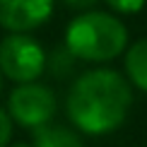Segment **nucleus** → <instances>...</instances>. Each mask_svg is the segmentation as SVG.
<instances>
[{
	"label": "nucleus",
	"instance_id": "nucleus-1",
	"mask_svg": "<svg viewBox=\"0 0 147 147\" xmlns=\"http://www.w3.org/2000/svg\"><path fill=\"white\" fill-rule=\"evenodd\" d=\"M133 104L130 84L116 70H89L70 87L68 116L82 133L104 135L123 125Z\"/></svg>",
	"mask_w": 147,
	"mask_h": 147
},
{
	"label": "nucleus",
	"instance_id": "nucleus-2",
	"mask_svg": "<svg viewBox=\"0 0 147 147\" xmlns=\"http://www.w3.org/2000/svg\"><path fill=\"white\" fill-rule=\"evenodd\" d=\"M128 44V32L109 12H84L68 24L65 48L82 60H113Z\"/></svg>",
	"mask_w": 147,
	"mask_h": 147
},
{
	"label": "nucleus",
	"instance_id": "nucleus-3",
	"mask_svg": "<svg viewBox=\"0 0 147 147\" xmlns=\"http://www.w3.org/2000/svg\"><path fill=\"white\" fill-rule=\"evenodd\" d=\"M46 68V53L27 34H10L0 41V72L15 82H34Z\"/></svg>",
	"mask_w": 147,
	"mask_h": 147
},
{
	"label": "nucleus",
	"instance_id": "nucleus-4",
	"mask_svg": "<svg viewBox=\"0 0 147 147\" xmlns=\"http://www.w3.org/2000/svg\"><path fill=\"white\" fill-rule=\"evenodd\" d=\"M10 118L24 128H41L56 113V94L44 84L24 82L10 94Z\"/></svg>",
	"mask_w": 147,
	"mask_h": 147
},
{
	"label": "nucleus",
	"instance_id": "nucleus-5",
	"mask_svg": "<svg viewBox=\"0 0 147 147\" xmlns=\"http://www.w3.org/2000/svg\"><path fill=\"white\" fill-rule=\"evenodd\" d=\"M53 12V0H0V24L12 34L41 27Z\"/></svg>",
	"mask_w": 147,
	"mask_h": 147
},
{
	"label": "nucleus",
	"instance_id": "nucleus-6",
	"mask_svg": "<svg viewBox=\"0 0 147 147\" xmlns=\"http://www.w3.org/2000/svg\"><path fill=\"white\" fill-rule=\"evenodd\" d=\"M125 72L130 82H135L142 92H147V39H140L125 53Z\"/></svg>",
	"mask_w": 147,
	"mask_h": 147
},
{
	"label": "nucleus",
	"instance_id": "nucleus-7",
	"mask_svg": "<svg viewBox=\"0 0 147 147\" xmlns=\"http://www.w3.org/2000/svg\"><path fill=\"white\" fill-rule=\"evenodd\" d=\"M34 147H84V145L72 130H68V128L46 123V125L36 128Z\"/></svg>",
	"mask_w": 147,
	"mask_h": 147
},
{
	"label": "nucleus",
	"instance_id": "nucleus-8",
	"mask_svg": "<svg viewBox=\"0 0 147 147\" xmlns=\"http://www.w3.org/2000/svg\"><path fill=\"white\" fill-rule=\"evenodd\" d=\"M106 3L113 12H121V15H135L145 7V0H106Z\"/></svg>",
	"mask_w": 147,
	"mask_h": 147
},
{
	"label": "nucleus",
	"instance_id": "nucleus-9",
	"mask_svg": "<svg viewBox=\"0 0 147 147\" xmlns=\"http://www.w3.org/2000/svg\"><path fill=\"white\" fill-rule=\"evenodd\" d=\"M10 135H12V118H10V113H5L0 109V147H7Z\"/></svg>",
	"mask_w": 147,
	"mask_h": 147
},
{
	"label": "nucleus",
	"instance_id": "nucleus-10",
	"mask_svg": "<svg viewBox=\"0 0 147 147\" xmlns=\"http://www.w3.org/2000/svg\"><path fill=\"white\" fill-rule=\"evenodd\" d=\"M68 7H72V10H89L92 5H96L99 0H63Z\"/></svg>",
	"mask_w": 147,
	"mask_h": 147
},
{
	"label": "nucleus",
	"instance_id": "nucleus-11",
	"mask_svg": "<svg viewBox=\"0 0 147 147\" xmlns=\"http://www.w3.org/2000/svg\"><path fill=\"white\" fill-rule=\"evenodd\" d=\"M10 147H32V145H27V142H15V145H10Z\"/></svg>",
	"mask_w": 147,
	"mask_h": 147
},
{
	"label": "nucleus",
	"instance_id": "nucleus-12",
	"mask_svg": "<svg viewBox=\"0 0 147 147\" xmlns=\"http://www.w3.org/2000/svg\"><path fill=\"white\" fill-rule=\"evenodd\" d=\"M0 84H3V82H0Z\"/></svg>",
	"mask_w": 147,
	"mask_h": 147
}]
</instances>
